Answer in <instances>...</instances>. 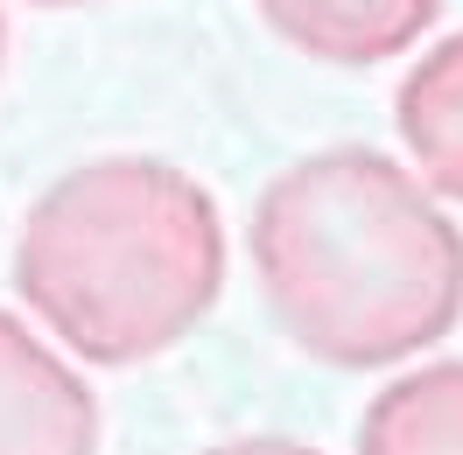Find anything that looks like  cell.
<instances>
[{"mask_svg": "<svg viewBox=\"0 0 463 455\" xmlns=\"http://www.w3.org/2000/svg\"><path fill=\"white\" fill-rule=\"evenodd\" d=\"M253 281L281 337L330 371L407 365L463 322V231L379 147H323L253 203Z\"/></svg>", "mask_w": 463, "mask_h": 455, "instance_id": "6da1fadb", "label": "cell"}, {"mask_svg": "<svg viewBox=\"0 0 463 455\" xmlns=\"http://www.w3.org/2000/svg\"><path fill=\"white\" fill-rule=\"evenodd\" d=\"M14 294L85 365H147L225 294V225L190 169L99 154L57 175L14 231Z\"/></svg>", "mask_w": 463, "mask_h": 455, "instance_id": "7a4b0ae2", "label": "cell"}, {"mask_svg": "<svg viewBox=\"0 0 463 455\" xmlns=\"http://www.w3.org/2000/svg\"><path fill=\"white\" fill-rule=\"evenodd\" d=\"M0 455H99V399L85 371L0 309Z\"/></svg>", "mask_w": 463, "mask_h": 455, "instance_id": "3957f363", "label": "cell"}, {"mask_svg": "<svg viewBox=\"0 0 463 455\" xmlns=\"http://www.w3.org/2000/svg\"><path fill=\"white\" fill-rule=\"evenodd\" d=\"M253 14L302 57L337 63V70H373V63L407 57L429 35L442 0H253Z\"/></svg>", "mask_w": 463, "mask_h": 455, "instance_id": "277c9868", "label": "cell"}, {"mask_svg": "<svg viewBox=\"0 0 463 455\" xmlns=\"http://www.w3.org/2000/svg\"><path fill=\"white\" fill-rule=\"evenodd\" d=\"M393 126H401L407 169L421 175V190L463 203V29L421 50V63L401 78Z\"/></svg>", "mask_w": 463, "mask_h": 455, "instance_id": "5b68a950", "label": "cell"}, {"mask_svg": "<svg viewBox=\"0 0 463 455\" xmlns=\"http://www.w3.org/2000/svg\"><path fill=\"white\" fill-rule=\"evenodd\" d=\"M358 455H463V358L379 385L358 421Z\"/></svg>", "mask_w": 463, "mask_h": 455, "instance_id": "8992f818", "label": "cell"}, {"mask_svg": "<svg viewBox=\"0 0 463 455\" xmlns=\"http://www.w3.org/2000/svg\"><path fill=\"white\" fill-rule=\"evenodd\" d=\"M203 455H323V449L288 441V434H239V441H218V449H203Z\"/></svg>", "mask_w": 463, "mask_h": 455, "instance_id": "52a82bcc", "label": "cell"}, {"mask_svg": "<svg viewBox=\"0 0 463 455\" xmlns=\"http://www.w3.org/2000/svg\"><path fill=\"white\" fill-rule=\"evenodd\" d=\"M29 7H57L63 14V7H99V0H29Z\"/></svg>", "mask_w": 463, "mask_h": 455, "instance_id": "ba28073f", "label": "cell"}, {"mask_svg": "<svg viewBox=\"0 0 463 455\" xmlns=\"http://www.w3.org/2000/svg\"><path fill=\"white\" fill-rule=\"evenodd\" d=\"M0 70H7V14H0Z\"/></svg>", "mask_w": 463, "mask_h": 455, "instance_id": "9c48e42d", "label": "cell"}]
</instances>
